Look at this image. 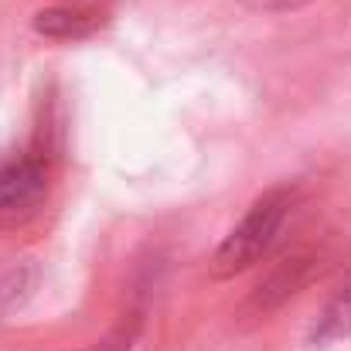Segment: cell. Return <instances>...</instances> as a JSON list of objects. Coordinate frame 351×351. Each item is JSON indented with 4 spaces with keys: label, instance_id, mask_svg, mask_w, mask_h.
I'll use <instances>...</instances> for the list:
<instances>
[{
    "label": "cell",
    "instance_id": "6da1fadb",
    "mask_svg": "<svg viewBox=\"0 0 351 351\" xmlns=\"http://www.w3.org/2000/svg\"><path fill=\"white\" fill-rule=\"evenodd\" d=\"M290 208H293L290 188H269L263 198H256L249 205V212L242 215V222L212 252L208 276L212 280H232L239 273H245L249 266H256L263 259V252L273 245V239L280 235Z\"/></svg>",
    "mask_w": 351,
    "mask_h": 351
},
{
    "label": "cell",
    "instance_id": "7a4b0ae2",
    "mask_svg": "<svg viewBox=\"0 0 351 351\" xmlns=\"http://www.w3.org/2000/svg\"><path fill=\"white\" fill-rule=\"evenodd\" d=\"M321 269V256L317 252H293L290 259L276 263L252 290L249 297V311L256 317H266L273 311H280L290 297H297Z\"/></svg>",
    "mask_w": 351,
    "mask_h": 351
},
{
    "label": "cell",
    "instance_id": "3957f363",
    "mask_svg": "<svg viewBox=\"0 0 351 351\" xmlns=\"http://www.w3.org/2000/svg\"><path fill=\"white\" fill-rule=\"evenodd\" d=\"M34 31L41 38H51V41H82L89 34H96L106 17L103 10L96 7H86V3H58V7H45L34 14Z\"/></svg>",
    "mask_w": 351,
    "mask_h": 351
},
{
    "label": "cell",
    "instance_id": "277c9868",
    "mask_svg": "<svg viewBox=\"0 0 351 351\" xmlns=\"http://www.w3.org/2000/svg\"><path fill=\"white\" fill-rule=\"evenodd\" d=\"M48 188V174L38 160H17L0 167V215L31 208Z\"/></svg>",
    "mask_w": 351,
    "mask_h": 351
},
{
    "label": "cell",
    "instance_id": "5b68a950",
    "mask_svg": "<svg viewBox=\"0 0 351 351\" xmlns=\"http://www.w3.org/2000/svg\"><path fill=\"white\" fill-rule=\"evenodd\" d=\"M348 335H351V276L338 287V293L321 307L317 321L307 331V345L311 348H328V345H335V341H341Z\"/></svg>",
    "mask_w": 351,
    "mask_h": 351
},
{
    "label": "cell",
    "instance_id": "8992f818",
    "mask_svg": "<svg viewBox=\"0 0 351 351\" xmlns=\"http://www.w3.org/2000/svg\"><path fill=\"white\" fill-rule=\"evenodd\" d=\"M38 287V266L34 263H24V266H14L10 273L0 276V317L10 314L14 307H21Z\"/></svg>",
    "mask_w": 351,
    "mask_h": 351
},
{
    "label": "cell",
    "instance_id": "52a82bcc",
    "mask_svg": "<svg viewBox=\"0 0 351 351\" xmlns=\"http://www.w3.org/2000/svg\"><path fill=\"white\" fill-rule=\"evenodd\" d=\"M140 331H143V311H130L106 338H99V341H93L79 351H130L133 341L140 338Z\"/></svg>",
    "mask_w": 351,
    "mask_h": 351
},
{
    "label": "cell",
    "instance_id": "ba28073f",
    "mask_svg": "<svg viewBox=\"0 0 351 351\" xmlns=\"http://www.w3.org/2000/svg\"><path fill=\"white\" fill-rule=\"evenodd\" d=\"M242 3L252 7V10L276 14V10H297V7H304V3H311V0H242Z\"/></svg>",
    "mask_w": 351,
    "mask_h": 351
}]
</instances>
